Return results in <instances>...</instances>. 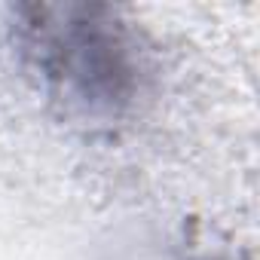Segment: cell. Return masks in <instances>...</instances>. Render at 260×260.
Wrapping results in <instances>:
<instances>
[{
    "label": "cell",
    "instance_id": "1",
    "mask_svg": "<svg viewBox=\"0 0 260 260\" xmlns=\"http://www.w3.org/2000/svg\"><path fill=\"white\" fill-rule=\"evenodd\" d=\"M22 52L71 110L113 116L138 89V58L125 25L107 7H28L16 25Z\"/></svg>",
    "mask_w": 260,
    "mask_h": 260
}]
</instances>
